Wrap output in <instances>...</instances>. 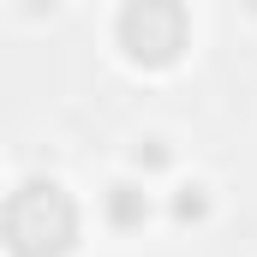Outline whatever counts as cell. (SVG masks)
<instances>
[{
	"label": "cell",
	"instance_id": "5b68a950",
	"mask_svg": "<svg viewBox=\"0 0 257 257\" xmlns=\"http://www.w3.org/2000/svg\"><path fill=\"white\" fill-rule=\"evenodd\" d=\"M162 162H168V150L150 138V150H138V168H162Z\"/></svg>",
	"mask_w": 257,
	"mask_h": 257
},
{
	"label": "cell",
	"instance_id": "7a4b0ae2",
	"mask_svg": "<svg viewBox=\"0 0 257 257\" xmlns=\"http://www.w3.org/2000/svg\"><path fill=\"white\" fill-rule=\"evenodd\" d=\"M114 42L132 66L168 72L192 48V12H186V0H126L114 18Z\"/></svg>",
	"mask_w": 257,
	"mask_h": 257
},
{
	"label": "cell",
	"instance_id": "277c9868",
	"mask_svg": "<svg viewBox=\"0 0 257 257\" xmlns=\"http://www.w3.org/2000/svg\"><path fill=\"white\" fill-rule=\"evenodd\" d=\"M209 215V192L203 186H180V197H174V221H203Z\"/></svg>",
	"mask_w": 257,
	"mask_h": 257
},
{
	"label": "cell",
	"instance_id": "3957f363",
	"mask_svg": "<svg viewBox=\"0 0 257 257\" xmlns=\"http://www.w3.org/2000/svg\"><path fill=\"white\" fill-rule=\"evenodd\" d=\"M102 209H108V221H114L120 233H138V227L150 221V192H144V186H132V180H120V186H108Z\"/></svg>",
	"mask_w": 257,
	"mask_h": 257
},
{
	"label": "cell",
	"instance_id": "6da1fadb",
	"mask_svg": "<svg viewBox=\"0 0 257 257\" xmlns=\"http://www.w3.org/2000/svg\"><path fill=\"white\" fill-rule=\"evenodd\" d=\"M78 233H84V215L60 180H24L0 203V245L12 257H72Z\"/></svg>",
	"mask_w": 257,
	"mask_h": 257
}]
</instances>
